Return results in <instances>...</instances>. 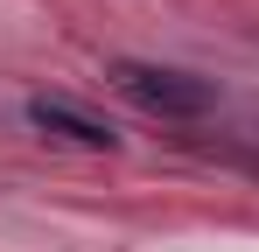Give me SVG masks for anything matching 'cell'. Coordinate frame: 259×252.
I'll return each mask as SVG.
<instances>
[{
	"mask_svg": "<svg viewBox=\"0 0 259 252\" xmlns=\"http://www.w3.org/2000/svg\"><path fill=\"white\" fill-rule=\"evenodd\" d=\"M112 84L126 91L140 112H161V119H203L217 112V91L189 70H161V63H112Z\"/></svg>",
	"mask_w": 259,
	"mask_h": 252,
	"instance_id": "obj_1",
	"label": "cell"
},
{
	"mask_svg": "<svg viewBox=\"0 0 259 252\" xmlns=\"http://www.w3.org/2000/svg\"><path fill=\"white\" fill-rule=\"evenodd\" d=\"M28 119L42 133H56V140H77V147H112L119 140L105 119H91L84 105H70V98H28Z\"/></svg>",
	"mask_w": 259,
	"mask_h": 252,
	"instance_id": "obj_2",
	"label": "cell"
}]
</instances>
